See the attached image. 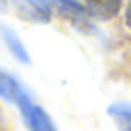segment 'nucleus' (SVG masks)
<instances>
[{"label":"nucleus","instance_id":"1","mask_svg":"<svg viewBox=\"0 0 131 131\" xmlns=\"http://www.w3.org/2000/svg\"><path fill=\"white\" fill-rule=\"evenodd\" d=\"M23 106H17L21 110V114H23V119L25 123L29 125V129L31 131H56V127H54V123L50 122V118L45 114V110L39 106H35V104L31 102V98L29 100H25V102H21Z\"/></svg>","mask_w":131,"mask_h":131},{"label":"nucleus","instance_id":"2","mask_svg":"<svg viewBox=\"0 0 131 131\" xmlns=\"http://www.w3.org/2000/svg\"><path fill=\"white\" fill-rule=\"evenodd\" d=\"M87 12L96 19H110L119 12L122 0H85Z\"/></svg>","mask_w":131,"mask_h":131},{"label":"nucleus","instance_id":"3","mask_svg":"<svg viewBox=\"0 0 131 131\" xmlns=\"http://www.w3.org/2000/svg\"><path fill=\"white\" fill-rule=\"evenodd\" d=\"M0 35H2V39H4L6 46L12 50L14 56H16L19 62H23V64H29V54H27V50H25L23 42L17 39L16 33H14L10 27H4V25H0Z\"/></svg>","mask_w":131,"mask_h":131},{"label":"nucleus","instance_id":"4","mask_svg":"<svg viewBox=\"0 0 131 131\" xmlns=\"http://www.w3.org/2000/svg\"><path fill=\"white\" fill-rule=\"evenodd\" d=\"M108 114L112 116L122 131H131V102H116L108 108Z\"/></svg>","mask_w":131,"mask_h":131},{"label":"nucleus","instance_id":"5","mask_svg":"<svg viewBox=\"0 0 131 131\" xmlns=\"http://www.w3.org/2000/svg\"><path fill=\"white\" fill-rule=\"evenodd\" d=\"M25 91L21 89V85L12 77V75L0 71V96L6 98V100H12V102H17V98L23 94Z\"/></svg>","mask_w":131,"mask_h":131},{"label":"nucleus","instance_id":"6","mask_svg":"<svg viewBox=\"0 0 131 131\" xmlns=\"http://www.w3.org/2000/svg\"><path fill=\"white\" fill-rule=\"evenodd\" d=\"M125 23H127V27L131 29V0H129V4H127V10H125Z\"/></svg>","mask_w":131,"mask_h":131}]
</instances>
